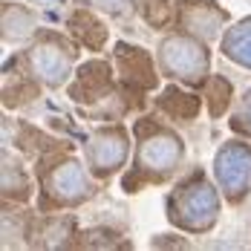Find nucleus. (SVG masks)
<instances>
[{"label": "nucleus", "instance_id": "f257e3e1", "mask_svg": "<svg viewBox=\"0 0 251 251\" xmlns=\"http://www.w3.org/2000/svg\"><path fill=\"white\" fill-rule=\"evenodd\" d=\"M220 179L228 188H240L251 174V153H246L243 148H231L220 156Z\"/></svg>", "mask_w": 251, "mask_h": 251}, {"label": "nucleus", "instance_id": "9d476101", "mask_svg": "<svg viewBox=\"0 0 251 251\" xmlns=\"http://www.w3.org/2000/svg\"><path fill=\"white\" fill-rule=\"evenodd\" d=\"M249 119H251V113H249Z\"/></svg>", "mask_w": 251, "mask_h": 251}, {"label": "nucleus", "instance_id": "6e6552de", "mask_svg": "<svg viewBox=\"0 0 251 251\" xmlns=\"http://www.w3.org/2000/svg\"><path fill=\"white\" fill-rule=\"evenodd\" d=\"M110 142H99L96 148V162L99 165H116L122 156H125V145L122 142H113V148H107Z\"/></svg>", "mask_w": 251, "mask_h": 251}, {"label": "nucleus", "instance_id": "1a4fd4ad", "mask_svg": "<svg viewBox=\"0 0 251 251\" xmlns=\"http://www.w3.org/2000/svg\"><path fill=\"white\" fill-rule=\"evenodd\" d=\"M101 3H107L110 9H122L125 6V0H101Z\"/></svg>", "mask_w": 251, "mask_h": 251}, {"label": "nucleus", "instance_id": "39448f33", "mask_svg": "<svg viewBox=\"0 0 251 251\" xmlns=\"http://www.w3.org/2000/svg\"><path fill=\"white\" fill-rule=\"evenodd\" d=\"M228 52H231V58L251 64V26H240L228 38Z\"/></svg>", "mask_w": 251, "mask_h": 251}, {"label": "nucleus", "instance_id": "7ed1b4c3", "mask_svg": "<svg viewBox=\"0 0 251 251\" xmlns=\"http://www.w3.org/2000/svg\"><path fill=\"white\" fill-rule=\"evenodd\" d=\"M179 156V148H176L171 139H159V142H151L145 148V162L148 165H156V168H168Z\"/></svg>", "mask_w": 251, "mask_h": 251}, {"label": "nucleus", "instance_id": "f03ea898", "mask_svg": "<svg viewBox=\"0 0 251 251\" xmlns=\"http://www.w3.org/2000/svg\"><path fill=\"white\" fill-rule=\"evenodd\" d=\"M168 67L182 73V75H194L197 70H202V55L197 47L185 44V41H171L168 47Z\"/></svg>", "mask_w": 251, "mask_h": 251}, {"label": "nucleus", "instance_id": "423d86ee", "mask_svg": "<svg viewBox=\"0 0 251 251\" xmlns=\"http://www.w3.org/2000/svg\"><path fill=\"white\" fill-rule=\"evenodd\" d=\"M35 64L41 67V73L47 78H58L64 73V58H61V52H55V50H41L35 55Z\"/></svg>", "mask_w": 251, "mask_h": 251}, {"label": "nucleus", "instance_id": "20e7f679", "mask_svg": "<svg viewBox=\"0 0 251 251\" xmlns=\"http://www.w3.org/2000/svg\"><path fill=\"white\" fill-rule=\"evenodd\" d=\"M205 214L208 220L214 217V211H217V200H214V194L205 188V185H200V188H194L191 191V197H188V202H185V214Z\"/></svg>", "mask_w": 251, "mask_h": 251}, {"label": "nucleus", "instance_id": "0eeeda50", "mask_svg": "<svg viewBox=\"0 0 251 251\" xmlns=\"http://www.w3.org/2000/svg\"><path fill=\"white\" fill-rule=\"evenodd\" d=\"M58 188H67V194H78L81 188H84V179H81V174H78L75 165H67L61 174H58Z\"/></svg>", "mask_w": 251, "mask_h": 251}]
</instances>
